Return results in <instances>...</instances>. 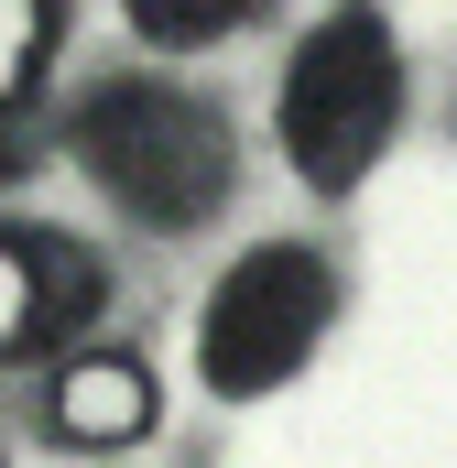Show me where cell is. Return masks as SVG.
I'll use <instances>...</instances> for the list:
<instances>
[{"instance_id":"6da1fadb","label":"cell","mask_w":457,"mask_h":468,"mask_svg":"<svg viewBox=\"0 0 457 468\" xmlns=\"http://www.w3.org/2000/svg\"><path fill=\"white\" fill-rule=\"evenodd\" d=\"M77 164L142 229H197L228 197V120L186 88H164V77H110L77 110Z\"/></svg>"},{"instance_id":"7a4b0ae2","label":"cell","mask_w":457,"mask_h":468,"mask_svg":"<svg viewBox=\"0 0 457 468\" xmlns=\"http://www.w3.org/2000/svg\"><path fill=\"white\" fill-rule=\"evenodd\" d=\"M272 120H283V164H294L316 197H348V186L381 164L392 120H403V66H392V33H381L370 11H327V22L294 44Z\"/></svg>"},{"instance_id":"3957f363","label":"cell","mask_w":457,"mask_h":468,"mask_svg":"<svg viewBox=\"0 0 457 468\" xmlns=\"http://www.w3.org/2000/svg\"><path fill=\"white\" fill-rule=\"evenodd\" d=\"M327 305H338V283H327L316 250H294V239L239 250L218 272V294H207V316H197L207 392H272V381H294L305 349L327 338Z\"/></svg>"},{"instance_id":"277c9868","label":"cell","mask_w":457,"mask_h":468,"mask_svg":"<svg viewBox=\"0 0 457 468\" xmlns=\"http://www.w3.org/2000/svg\"><path fill=\"white\" fill-rule=\"evenodd\" d=\"M88 316H99V250H77L66 229L11 218V239H0V338H11V359L77 338Z\"/></svg>"},{"instance_id":"5b68a950","label":"cell","mask_w":457,"mask_h":468,"mask_svg":"<svg viewBox=\"0 0 457 468\" xmlns=\"http://www.w3.org/2000/svg\"><path fill=\"white\" fill-rule=\"evenodd\" d=\"M44 425H55L66 447H131V436L153 425L142 359H66V370L44 381Z\"/></svg>"},{"instance_id":"8992f818","label":"cell","mask_w":457,"mask_h":468,"mask_svg":"<svg viewBox=\"0 0 457 468\" xmlns=\"http://www.w3.org/2000/svg\"><path fill=\"white\" fill-rule=\"evenodd\" d=\"M250 0H131V22L142 33H164V44H197V33H228Z\"/></svg>"},{"instance_id":"52a82bcc","label":"cell","mask_w":457,"mask_h":468,"mask_svg":"<svg viewBox=\"0 0 457 468\" xmlns=\"http://www.w3.org/2000/svg\"><path fill=\"white\" fill-rule=\"evenodd\" d=\"M44 33H55V0H11V55H0V88H11V99L33 88V44H44Z\"/></svg>"}]
</instances>
